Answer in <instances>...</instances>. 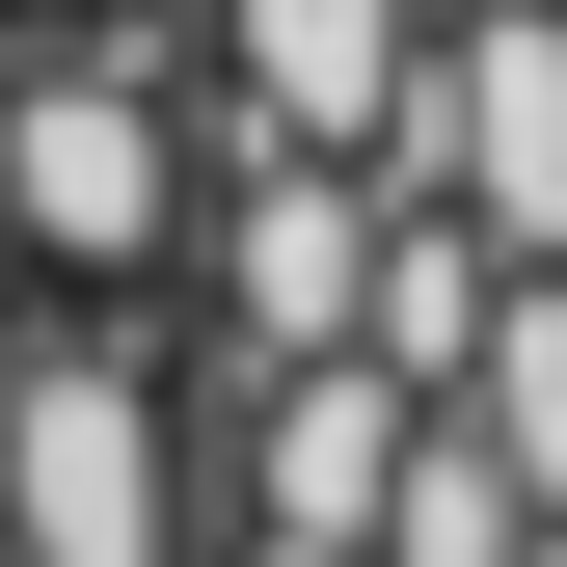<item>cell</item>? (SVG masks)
Wrapping results in <instances>:
<instances>
[{
	"label": "cell",
	"mask_w": 567,
	"mask_h": 567,
	"mask_svg": "<svg viewBox=\"0 0 567 567\" xmlns=\"http://www.w3.org/2000/svg\"><path fill=\"white\" fill-rule=\"evenodd\" d=\"M0 244H28L54 298H163V270H189L163 54H0Z\"/></svg>",
	"instance_id": "obj_1"
},
{
	"label": "cell",
	"mask_w": 567,
	"mask_h": 567,
	"mask_svg": "<svg viewBox=\"0 0 567 567\" xmlns=\"http://www.w3.org/2000/svg\"><path fill=\"white\" fill-rule=\"evenodd\" d=\"M189 54H217V163H379L405 82H433L405 0H217Z\"/></svg>",
	"instance_id": "obj_3"
},
{
	"label": "cell",
	"mask_w": 567,
	"mask_h": 567,
	"mask_svg": "<svg viewBox=\"0 0 567 567\" xmlns=\"http://www.w3.org/2000/svg\"><path fill=\"white\" fill-rule=\"evenodd\" d=\"M514 540H540V486H514V460H486V433H460V405H433V433H405V460H379V567H514Z\"/></svg>",
	"instance_id": "obj_5"
},
{
	"label": "cell",
	"mask_w": 567,
	"mask_h": 567,
	"mask_svg": "<svg viewBox=\"0 0 567 567\" xmlns=\"http://www.w3.org/2000/svg\"><path fill=\"white\" fill-rule=\"evenodd\" d=\"M514 567H567V514H540V540H514Z\"/></svg>",
	"instance_id": "obj_7"
},
{
	"label": "cell",
	"mask_w": 567,
	"mask_h": 567,
	"mask_svg": "<svg viewBox=\"0 0 567 567\" xmlns=\"http://www.w3.org/2000/svg\"><path fill=\"white\" fill-rule=\"evenodd\" d=\"M217 567H379V540H217Z\"/></svg>",
	"instance_id": "obj_6"
},
{
	"label": "cell",
	"mask_w": 567,
	"mask_h": 567,
	"mask_svg": "<svg viewBox=\"0 0 567 567\" xmlns=\"http://www.w3.org/2000/svg\"><path fill=\"white\" fill-rule=\"evenodd\" d=\"M379 189H433V217H486L514 270H567V0H486V28H433V82H405Z\"/></svg>",
	"instance_id": "obj_2"
},
{
	"label": "cell",
	"mask_w": 567,
	"mask_h": 567,
	"mask_svg": "<svg viewBox=\"0 0 567 567\" xmlns=\"http://www.w3.org/2000/svg\"><path fill=\"white\" fill-rule=\"evenodd\" d=\"M460 433L514 460L540 514H567V270H514V298H486V351H460Z\"/></svg>",
	"instance_id": "obj_4"
}]
</instances>
